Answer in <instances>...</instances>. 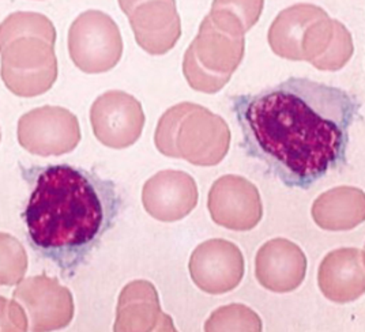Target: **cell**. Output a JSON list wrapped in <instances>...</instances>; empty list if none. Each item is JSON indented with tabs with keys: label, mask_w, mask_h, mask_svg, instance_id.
I'll use <instances>...</instances> for the list:
<instances>
[{
	"label": "cell",
	"mask_w": 365,
	"mask_h": 332,
	"mask_svg": "<svg viewBox=\"0 0 365 332\" xmlns=\"http://www.w3.org/2000/svg\"><path fill=\"white\" fill-rule=\"evenodd\" d=\"M245 154L289 188L309 190L346 164L360 103L349 91L308 78L232 97Z\"/></svg>",
	"instance_id": "obj_1"
},
{
	"label": "cell",
	"mask_w": 365,
	"mask_h": 332,
	"mask_svg": "<svg viewBox=\"0 0 365 332\" xmlns=\"http://www.w3.org/2000/svg\"><path fill=\"white\" fill-rule=\"evenodd\" d=\"M21 176L31 191L22 212L28 242L63 276H74L122 212L116 184L68 164L21 165Z\"/></svg>",
	"instance_id": "obj_2"
},
{
	"label": "cell",
	"mask_w": 365,
	"mask_h": 332,
	"mask_svg": "<svg viewBox=\"0 0 365 332\" xmlns=\"http://www.w3.org/2000/svg\"><path fill=\"white\" fill-rule=\"evenodd\" d=\"M263 1H213L185 51L182 74L194 90H221L243 61L245 33L262 14Z\"/></svg>",
	"instance_id": "obj_3"
},
{
	"label": "cell",
	"mask_w": 365,
	"mask_h": 332,
	"mask_svg": "<svg viewBox=\"0 0 365 332\" xmlns=\"http://www.w3.org/2000/svg\"><path fill=\"white\" fill-rule=\"evenodd\" d=\"M1 79L19 97H37L58 78L56 29L38 13L16 11L1 22Z\"/></svg>",
	"instance_id": "obj_4"
},
{
	"label": "cell",
	"mask_w": 365,
	"mask_h": 332,
	"mask_svg": "<svg viewBox=\"0 0 365 332\" xmlns=\"http://www.w3.org/2000/svg\"><path fill=\"white\" fill-rule=\"evenodd\" d=\"M154 143L170 158L197 166L218 165L228 154L230 130L227 121L207 108L180 103L158 120Z\"/></svg>",
	"instance_id": "obj_5"
},
{
	"label": "cell",
	"mask_w": 365,
	"mask_h": 332,
	"mask_svg": "<svg viewBox=\"0 0 365 332\" xmlns=\"http://www.w3.org/2000/svg\"><path fill=\"white\" fill-rule=\"evenodd\" d=\"M68 53L86 74L110 71L122 59L123 38L118 24L100 10H88L71 24Z\"/></svg>",
	"instance_id": "obj_6"
},
{
	"label": "cell",
	"mask_w": 365,
	"mask_h": 332,
	"mask_svg": "<svg viewBox=\"0 0 365 332\" xmlns=\"http://www.w3.org/2000/svg\"><path fill=\"white\" fill-rule=\"evenodd\" d=\"M19 145L34 155H63L81 142V127L74 113L61 106L46 105L25 113L16 128Z\"/></svg>",
	"instance_id": "obj_7"
},
{
	"label": "cell",
	"mask_w": 365,
	"mask_h": 332,
	"mask_svg": "<svg viewBox=\"0 0 365 332\" xmlns=\"http://www.w3.org/2000/svg\"><path fill=\"white\" fill-rule=\"evenodd\" d=\"M93 134L110 149H127L142 135L145 113L137 98L122 90L101 94L91 108Z\"/></svg>",
	"instance_id": "obj_8"
},
{
	"label": "cell",
	"mask_w": 365,
	"mask_h": 332,
	"mask_svg": "<svg viewBox=\"0 0 365 332\" xmlns=\"http://www.w3.org/2000/svg\"><path fill=\"white\" fill-rule=\"evenodd\" d=\"M13 300L22 305L29 318V330L55 331L67 327L74 317V299L67 287L46 274L21 282Z\"/></svg>",
	"instance_id": "obj_9"
},
{
	"label": "cell",
	"mask_w": 365,
	"mask_h": 332,
	"mask_svg": "<svg viewBox=\"0 0 365 332\" xmlns=\"http://www.w3.org/2000/svg\"><path fill=\"white\" fill-rule=\"evenodd\" d=\"M207 207L217 225L235 232H247L258 227L263 217L257 185L237 175H227L213 182Z\"/></svg>",
	"instance_id": "obj_10"
},
{
	"label": "cell",
	"mask_w": 365,
	"mask_h": 332,
	"mask_svg": "<svg viewBox=\"0 0 365 332\" xmlns=\"http://www.w3.org/2000/svg\"><path fill=\"white\" fill-rule=\"evenodd\" d=\"M188 270L192 282L207 294H224L239 286L244 276L240 248L224 239L199 244L190 257Z\"/></svg>",
	"instance_id": "obj_11"
},
{
	"label": "cell",
	"mask_w": 365,
	"mask_h": 332,
	"mask_svg": "<svg viewBox=\"0 0 365 332\" xmlns=\"http://www.w3.org/2000/svg\"><path fill=\"white\" fill-rule=\"evenodd\" d=\"M135 36V41L150 55H165L182 36V21L176 1H119Z\"/></svg>",
	"instance_id": "obj_12"
},
{
	"label": "cell",
	"mask_w": 365,
	"mask_h": 332,
	"mask_svg": "<svg viewBox=\"0 0 365 332\" xmlns=\"http://www.w3.org/2000/svg\"><path fill=\"white\" fill-rule=\"evenodd\" d=\"M198 185L182 170H161L142 190V203L148 214L161 222L185 218L198 204Z\"/></svg>",
	"instance_id": "obj_13"
},
{
	"label": "cell",
	"mask_w": 365,
	"mask_h": 332,
	"mask_svg": "<svg viewBox=\"0 0 365 332\" xmlns=\"http://www.w3.org/2000/svg\"><path fill=\"white\" fill-rule=\"evenodd\" d=\"M307 256L303 249L287 239L264 242L255 257L259 284L274 293H289L304 282Z\"/></svg>",
	"instance_id": "obj_14"
},
{
	"label": "cell",
	"mask_w": 365,
	"mask_h": 332,
	"mask_svg": "<svg viewBox=\"0 0 365 332\" xmlns=\"http://www.w3.org/2000/svg\"><path fill=\"white\" fill-rule=\"evenodd\" d=\"M113 331H176L161 309L157 289L149 281H133L119 296Z\"/></svg>",
	"instance_id": "obj_15"
},
{
	"label": "cell",
	"mask_w": 365,
	"mask_h": 332,
	"mask_svg": "<svg viewBox=\"0 0 365 332\" xmlns=\"http://www.w3.org/2000/svg\"><path fill=\"white\" fill-rule=\"evenodd\" d=\"M365 254L357 248H339L327 254L318 271L323 296L336 304L356 301L364 294Z\"/></svg>",
	"instance_id": "obj_16"
},
{
	"label": "cell",
	"mask_w": 365,
	"mask_h": 332,
	"mask_svg": "<svg viewBox=\"0 0 365 332\" xmlns=\"http://www.w3.org/2000/svg\"><path fill=\"white\" fill-rule=\"evenodd\" d=\"M354 46L350 31L330 16L314 22L304 33L302 43L303 61L320 71H338L353 56Z\"/></svg>",
	"instance_id": "obj_17"
},
{
	"label": "cell",
	"mask_w": 365,
	"mask_h": 332,
	"mask_svg": "<svg viewBox=\"0 0 365 332\" xmlns=\"http://www.w3.org/2000/svg\"><path fill=\"white\" fill-rule=\"evenodd\" d=\"M311 212L320 229L329 232L351 230L364 222V192L348 185L329 190L314 202Z\"/></svg>",
	"instance_id": "obj_18"
},
{
	"label": "cell",
	"mask_w": 365,
	"mask_h": 332,
	"mask_svg": "<svg viewBox=\"0 0 365 332\" xmlns=\"http://www.w3.org/2000/svg\"><path fill=\"white\" fill-rule=\"evenodd\" d=\"M327 16L323 9L309 3H299L281 11L267 34L274 53L288 61H303L302 43L305 31L314 22Z\"/></svg>",
	"instance_id": "obj_19"
},
{
	"label": "cell",
	"mask_w": 365,
	"mask_h": 332,
	"mask_svg": "<svg viewBox=\"0 0 365 332\" xmlns=\"http://www.w3.org/2000/svg\"><path fill=\"white\" fill-rule=\"evenodd\" d=\"M205 331H262L260 317L243 304H230L214 311L205 324Z\"/></svg>",
	"instance_id": "obj_20"
},
{
	"label": "cell",
	"mask_w": 365,
	"mask_h": 332,
	"mask_svg": "<svg viewBox=\"0 0 365 332\" xmlns=\"http://www.w3.org/2000/svg\"><path fill=\"white\" fill-rule=\"evenodd\" d=\"M1 242H4L9 247V259L10 264L9 267L1 270V285H16L22 278L24 274L26 271L28 260H26V254L21 244L16 242L14 237L1 234Z\"/></svg>",
	"instance_id": "obj_21"
}]
</instances>
